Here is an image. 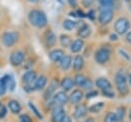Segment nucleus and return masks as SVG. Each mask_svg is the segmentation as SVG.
<instances>
[{
	"instance_id": "nucleus-37",
	"label": "nucleus",
	"mask_w": 131,
	"mask_h": 122,
	"mask_svg": "<svg viewBox=\"0 0 131 122\" xmlns=\"http://www.w3.org/2000/svg\"><path fill=\"white\" fill-rule=\"evenodd\" d=\"M93 2H94V0H82V4L85 7H90L93 4Z\"/></svg>"
},
{
	"instance_id": "nucleus-40",
	"label": "nucleus",
	"mask_w": 131,
	"mask_h": 122,
	"mask_svg": "<svg viewBox=\"0 0 131 122\" xmlns=\"http://www.w3.org/2000/svg\"><path fill=\"white\" fill-rule=\"evenodd\" d=\"M119 39V37H118V34L117 33H113V34H111L110 35V40H112V41H117Z\"/></svg>"
},
{
	"instance_id": "nucleus-1",
	"label": "nucleus",
	"mask_w": 131,
	"mask_h": 122,
	"mask_svg": "<svg viewBox=\"0 0 131 122\" xmlns=\"http://www.w3.org/2000/svg\"><path fill=\"white\" fill-rule=\"evenodd\" d=\"M114 82L116 86V90L119 93V95L125 96L129 93V85L127 82V75L124 71H117L114 76Z\"/></svg>"
},
{
	"instance_id": "nucleus-46",
	"label": "nucleus",
	"mask_w": 131,
	"mask_h": 122,
	"mask_svg": "<svg viewBox=\"0 0 131 122\" xmlns=\"http://www.w3.org/2000/svg\"><path fill=\"white\" fill-rule=\"evenodd\" d=\"M128 119H129V122H131V108L128 111Z\"/></svg>"
},
{
	"instance_id": "nucleus-42",
	"label": "nucleus",
	"mask_w": 131,
	"mask_h": 122,
	"mask_svg": "<svg viewBox=\"0 0 131 122\" xmlns=\"http://www.w3.org/2000/svg\"><path fill=\"white\" fill-rule=\"evenodd\" d=\"M126 41L131 44V32L127 33V35H126Z\"/></svg>"
},
{
	"instance_id": "nucleus-9",
	"label": "nucleus",
	"mask_w": 131,
	"mask_h": 122,
	"mask_svg": "<svg viewBox=\"0 0 131 122\" xmlns=\"http://www.w3.org/2000/svg\"><path fill=\"white\" fill-rule=\"evenodd\" d=\"M67 115L63 107H54L51 111V120L52 122H59Z\"/></svg>"
},
{
	"instance_id": "nucleus-16",
	"label": "nucleus",
	"mask_w": 131,
	"mask_h": 122,
	"mask_svg": "<svg viewBox=\"0 0 131 122\" xmlns=\"http://www.w3.org/2000/svg\"><path fill=\"white\" fill-rule=\"evenodd\" d=\"M72 63H73V58L69 54H64L62 56V58L58 62L59 67H60V69L62 71H68L71 68V66H72Z\"/></svg>"
},
{
	"instance_id": "nucleus-22",
	"label": "nucleus",
	"mask_w": 131,
	"mask_h": 122,
	"mask_svg": "<svg viewBox=\"0 0 131 122\" xmlns=\"http://www.w3.org/2000/svg\"><path fill=\"white\" fill-rule=\"evenodd\" d=\"M45 42H46V45L47 47H53L55 45V42H56V36L53 32H48L46 34V37H45Z\"/></svg>"
},
{
	"instance_id": "nucleus-43",
	"label": "nucleus",
	"mask_w": 131,
	"mask_h": 122,
	"mask_svg": "<svg viewBox=\"0 0 131 122\" xmlns=\"http://www.w3.org/2000/svg\"><path fill=\"white\" fill-rule=\"evenodd\" d=\"M127 82H128V85L131 86V72L128 73V75H127Z\"/></svg>"
},
{
	"instance_id": "nucleus-19",
	"label": "nucleus",
	"mask_w": 131,
	"mask_h": 122,
	"mask_svg": "<svg viewBox=\"0 0 131 122\" xmlns=\"http://www.w3.org/2000/svg\"><path fill=\"white\" fill-rule=\"evenodd\" d=\"M63 55H64V51L62 49H53L49 52V58L53 63H58Z\"/></svg>"
},
{
	"instance_id": "nucleus-20",
	"label": "nucleus",
	"mask_w": 131,
	"mask_h": 122,
	"mask_svg": "<svg viewBox=\"0 0 131 122\" xmlns=\"http://www.w3.org/2000/svg\"><path fill=\"white\" fill-rule=\"evenodd\" d=\"M74 86H75V82H74L73 78H71V77H64V78H62V80L60 82V87L63 89V91L72 90Z\"/></svg>"
},
{
	"instance_id": "nucleus-25",
	"label": "nucleus",
	"mask_w": 131,
	"mask_h": 122,
	"mask_svg": "<svg viewBox=\"0 0 131 122\" xmlns=\"http://www.w3.org/2000/svg\"><path fill=\"white\" fill-rule=\"evenodd\" d=\"M8 108H9V110H10L12 113H14V114H18V113L20 112V110H21V107H20V105L18 104V101L14 100V99H11V100L8 103Z\"/></svg>"
},
{
	"instance_id": "nucleus-10",
	"label": "nucleus",
	"mask_w": 131,
	"mask_h": 122,
	"mask_svg": "<svg viewBox=\"0 0 131 122\" xmlns=\"http://www.w3.org/2000/svg\"><path fill=\"white\" fill-rule=\"evenodd\" d=\"M9 59H10V63H11L12 66H15V67L19 66L25 60V53L23 51H20V50H16V51L11 53Z\"/></svg>"
},
{
	"instance_id": "nucleus-35",
	"label": "nucleus",
	"mask_w": 131,
	"mask_h": 122,
	"mask_svg": "<svg viewBox=\"0 0 131 122\" xmlns=\"http://www.w3.org/2000/svg\"><path fill=\"white\" fill-rule=\"evenodd\" d=\"M19 120H20V122H33L32 121V118L29 115H27V114L20 115L19 116Z\"/></svg>"
},
{
	"instance_id": "nucleus-47",
	"label": "nucleus",
	"mask_w": 131,
	"mask_h": 122,
	"mask_svg": "<svg viewBox=\"0 0 131 122\" xmlns=\"http://www.w3.org/2000/svg\"><path fill=\"white\" fill-rule=\"evenodd\" d=\"M28 2H30V3H37L39 0H27Z\"/></svg>"
},
{
	"instance_id": "nucleus-17",
	"label": "nucleus",
	"mask_w": 131,
	"mask_h": 122,
	"mask_svg": "<svg viewBox=\"0 0 131 122\" xmlns=\"http://www.w3.org/2000/svg\"><path fill=\"white\" fill-rule=\"evenodd\" d=\"M69 47H70V50L73 53H78L84 47V40L81 39V38L80 39H76L75 41H72V43H71V45Z\"/></svg>"
},
{
	"instance_id": "nucleus-8",
	"label": "nucleus",
	"mask_w": 131,
	"mask_h": 122,
	"mask_svg": "<svg viewBox=\"0 0 131 122\" xmlns=\"http://www.w3.org/2000/svg\"><path fill=\"white\" fill-rule=\"evenodd\" d=\"M87 113H88V107L85 104H77L74 110L73 117L76 120H81L87 115Z\"/></svg>"
},
{
	"instance_id": "nucleus-30",
	"label": "nucleus",
	"mask_w": 131,
	"mask_h": 122,
	"mask_svg": "<svg viewBox=\"0 0 131 122\" xmlns=\"http://www.w3.org/2000/svg\"><path fill=\"white\" fill-rule=\"evenodd\" d=\"M59 40H60V44L63 47H69L71 45V43H72V39L68 35H61L60 38H59Z\"/></svg>"
},
{
	"instance_id": "nucleus-2",
	"label": "nucleus",
	"mask_w": 131,
	"mask_h": 122,
	"mask_svg": "<svg viewBox=\"0 0 131 122\" xmlns=\"http://www.w3.org/2000/svg\"><path fill=\"white\" fill-rule=\"evenodd\" d=\"M29 22L32 26L42 29L47 25V17L46 14L44 13V11L40 10V9H33L29 12L28 15Z\"/></svg>"
},
{
	"instance_id": "nucleus-32",
	"label": "nucleus",
	"mask_w": 131,
	"mask_h": 122,
	"mask_svg": "<svg viewBox=\"0 0 131 122\" xmlns=\"http://www.w3.org/2000/svg\"><path fill=\"white\" fill-rule=\"evenodd\" d=\"M101 93L105 96V97H108V98H114L116 96V92L113 88H110V89H105V90H101Z\"/></svg>"
},
{
	"instance_id": "nucleus-39",
	"label": "nucleus",
	"mask_w": 131,
	"mask_h": 122,
	"mask_svg": "<svg viewBox=\"0 0 131 122\" xmlns=\"http://www.w3.org/2000/svg\"><path fill=\"white\" fill-rule=\"evenodd\" d=\"M6 112H7V109L5 107H1V110H0V118H4V116L6 115Z\"/></svg>"
},
{
	"instance_id": "nucleus-23",
	"label": "nucleus",
	"mask_w": 131,
	"mask_h": 122,
	"mask_svg": "<svg viewBox=\"0 0 131 122\" xmlns=\"http://www.w3.org/2000/svg\"><path fill=\"white\" fill-rule=\"evenodd\" d=\"M104 103L103 101H99V103H95L93 105H91L90 107H88V112L89 113H93V114H96V113H99L103 108H104Z\"/></svg>"
},
{
	"instance_id": "nucleus-6",
	"label": "nucleus",
	"mask_w": 131,
	"mask_h": 122,
	"mask_svg": "<svg viewBox=\"0 0 131 122\" xmlns=\"http://www.w3.org/2000/svg\"><path fill=\"white\" fill-rule=\"evenodd\" d=\"M2 43L6 47H11L18 40V34L16 32H5L2 37Z\"/></svg>"
},
{
	"instance_id": "nucleus-15",
	"label": "nucleus",
	"mask_w": 131,
	"mask_h": 122,
	"mask_svg": "<svg viewBox=\"0 0 131 122\" xmlns=\"http://www.w3.org/2000/svg\"><path fill=\"white\" fill-rule=\"evenodd\" d=\"M92 33V29L89 25L87 24H83L79 29H78V36L81 38V39H86L88 38Z\"/></svg>"
},
{
	"instance_id": "nucleus-18",
	"label": "nucleus",
	"mask_w": 131,
	"mask_h": 122,
	"mask_svg": "<svg viewBox=\"0 0 131 122\" xmlns=\"http://www.w3.org/2000/svg\"><path fill=\"white\" fill-rule=\"evenodd\" d=\"M47 84V77L45 75H41L36 78L34 82V90H42Z\"/></svg>"
},
{
	"instance_id": "nucleus-12",
	"label": "nucleus",
	"mask_w": 131,
	"mask_h": 122,
	"mask_svg": "<svg viewBox=\"0 0 131 122\" xmlns=\"http://www.w3.org/2000/svg\"><path fill=\"white\" fill-rule=\"evenodd\" d=\"M83 97H84V92L81 89H75L69 95V101L71 104L77 105V104H79L83 99Z\"/></svg>"
},
{
	"instance_id": "nucleus-33",
	"label": "nucleus",
	"mask_w": 131,
	"mask_h": 122,
	"mask_svg": "<svg viewBox=\"0 0 131 122\" xmlns=\"http://www.w3.org/2000/svg\"><path fill=\"white\" fill-rule=\"evenodd\" d=\"M92 87H93V82H92L91 79H89V78H87L86 81L84 82V84L81 86V88H82V89H85V90H91Z\"/></svg>"
},
{
	"instance_id": "nucleus-29",
	"label": "nucleus",
	"mask_w": 131,
	"mask_h": 122,
	"mask_svg": "<svg viewBox=\"0 0 131 122\" xmlns=\"http://www.w3.org/2000/svg\"><path fill=\"white\" fill-rule=\"evenodd\" d=\"M101 8L113 9L114 8V0H98Z\"/></svg>"
},
{
	"instance_id": "nucleus-13",
	"label": "nucleus",
	"mask_w": 131,
	"mask_h": 122,
	"mask_svg": "<svg viewBox=\"0 0 131 122\" xmlns=\"http://www.w3.org/2000/svg\"><path fill=\"white\" fill-rule=\"evenodd\" d=\"M84 65H85L84 57L81 54H77L73 59V69H74V71L77 72V73L81 72L84 68Z\"/></svg>"
},
{
	"instance_id": "nucleus-48",
	"label": "nucleus",
	"mask_w": 131,
	"mask_h": 122,
	"mask_svg": "<svg viewBox=\"0 0 131 122\" xmlns=\"http://www.w3.org/2000/svg\"><path fill=\"white\" fill-rule=\"evenodd\" d=\"M0 106H1V103H0Z\"/></svg>"
},
{
	"instance_id": "nucleus-31",
	"label": "nucleus",
	"mask_w": 131,
	"mask_h": 122,
	"mask_svg": "<svg viewBox=\"0 0 131 122\" xmlns=\"http://www.w3.org/2000/svg\"><path fill=\"white\" fill-rule=\"evenodd\" d=\"M29 107H30V109L32 110V112L37 116V118H39L40 120H43V116H42V114L39 112V110L36 108V106H35L32 101H30V103H29Z\"/></svg>"
},
{
	"instance_id": "nucleus-38",
	"label": "nucleus",
	"mask_w": 131,
	"mask_h": 122,
	"mask_svg": "<svg viewBox=\"0 0 131 122\" xmlns=\"http://www.w3.org/2000/svg\"><path fill=\"white\" fill-rule=\"evenodd\" d=\"M119 51H120L121 55H123V56H124V57H125L127 60H131V56H130V55H129V54H128V53H127L125 50H123V49H120Z\"/></svg>"
},
{
	"instance_id": "nucleus-41",
	"label": "nucleus",
	"mask_w": 131,
	"mask_h": 122,
	"mask_svg": "<svg viewBox=\"0 0 131 122\" xmlns=\"http://www.w3.org/2000/svg\"><path fill=\"white\" fill-rule=\"evenodd\" d=\"M59 122H72V120H71V117L70 116H68V115H66Z\"/></svg>"
},
{
	"instance_id": "nucleus-14",
	"label": "nucleus",
	"mask_w": 131,
	"mask_h": 122,
	"mask_svg": "<svg viewBox=\"0 0 131 122\" xmlns=\"http://www.w3.org/2000/svg\"><path fill=\"white\" fill-rule=\"evenodd\" d=\"M36 78H37V73H36L35 71H33V70H30V71L26 72V73L23 75L21 81H23V83H25L26 85H31L33 82H35Z\"/></svg>"
},
{
	"instance_id": "nucleus-7",
	"label": "nucleus",
	"mask_w": 131,
	"mask_h": 122,
	"mask_svg": "<svg viewBox=\"0 0 131 122\" xmlns=\"http://www.w3.org/2000/svg\"><path fill=\"white\" fill-rule=\"evenodd\" d=\"M114 17V11L113 9H106V8H101V11L98 14V22L100 25H107L112 22Z\"/></svg>"
},
{
	"instance_id": "nucleus-3",
	"label": "nucleus",
	"mask_w": 131,
	"mask_h": 122,
	"mask_svg": "<svg viewBox=\"0 0 131 122\" xmlns=\"http://www.w3.org/2000/svg\"><path fill=\"white\" fill-rule=\"evenodd\" d=\"M111 58V50L107 47H100L94 53V60L98 65H105Z\"/></svg>"
},
{
	"instance_id": "nucleus-27",
	"label": "nucleus",
	"mask_w": 131,
	"mask_h": 122,
	"mask_svg": "<svg viewBox=\"0 0 131 122\" xmlns=\"http://www.w3.org/2000/svg\"><path fill=\"white\" fill-rule=\"evenodd\" d=\"M62 27L67 31H72L77 27V22L72 21V19H64L62 22Z\"/></svg>"
},
{
	"instance_id": "nucleus-4",
	"label": "nucleus",
	"mask_w": 131,
	"mask_h": 122,
	"mask_svg": "<svg viewBox=\"0 0 131 122\" xmlns=\"http://www.w3.org/2000/svg\"><path fill=\"white\" fill-rule=\"evenodd\" d=\"M114 28H115V32L118 35H124L128 32V30L130 28V22L127 17H124V16L120 17L116 21Z\"/></svg>"
},
{
	"instance_id": "nucleus-44",
	"label": "nucleus",
	"mask_w": 131,
	"mask_h": 122,
	"mask_svg": "<svg viewBox=\"0 0 131 122\" xmlns=\"http://www.w3.org/2000/svg\"><path fill=\"white\" fill-rule=\"evenodd\" d=\"M84 122H94V118H92V117H88V118H86V119L84 120Z\"/></svg>"
},
{
	"instance_id": "nucleus-45",
	"label": "nucleus",
	"mask_w": 131,
	"mask_h": 122,
	"mask_svg": "<svg viewBox=\"0 0 131 122\" xmlns=\"http://www.w3.org/2000/svg\"><path fill=\"white\" fill-rule=\"evenodd\" d=\"M69 2L72 4V6H76V4H77L76 0H69Z\"/></svg>"
},
{
	"instance_id": "nucleus-28",
	"label": "nucleus",
	"mask_w": 131,
	"mask_h": 122,
	"mask_svg": "<svg viewBox=\"0 0 131 122\" xmlns=\"http://www.w3.org/2000/svg\"><path fill=\"white\" fill-rule=\"evenodd\" d=\"M103 122H119L115 112H107L103 118Z\"/></svg>"
},
{
	"instance_id": "nucleus-34",
	"label": "nucleus",
	"mask_w": 131,
	"mask_h": 122,
	"mask_svg": "<svg viewBox=\"0 0 131 122\" xmlns=\"http://www.w3.org/2000/svg\"><path fill=\"white\" fill-rule=\"evenodd\" d=\"M99 94V92H98V90H94V89H91V90H89L88 92H87V94H86V98H93V97H95V96H97Z\"/></svg>"
},
{
	"instance_id": "nucleus-26",
	"label": "nucleus",
	"mask_w": 131,
	"mask_h": 122,
	"mask_svg": "<svg viewBox=\"0 0 131 122\" xmlns=\"http://www.w3.org/2000/svg\"><path fill=\"white\" fill-rule=\"evenodd\" d=\"M86 79H87V77H86L85 75H83V74H81V73H77V74L75 75V77H74L73 80H74V82H75V85L81 87V86L84 84V82L86 81Z\"/></svg>"
},
{
	"instance_id": "nucleus-11",
	"label": "nucleus",
	"mask_w": 131,
	"mask_h": 122,
	"mask_svg": "<svg viewBox=\"0 0 131 122\" xmlns=\"http://www.w3.org/2000/svg\"><path fill=\"white\" fill-rule=\"evenodd\" d=\"M95 86L101 91V90H105V89H110L113 88L112 82L106 78V77H99L95 80Z\"/></svg>"
},
{
	"instance_id": "nucleus-5",
	"label": "nucleus",
	"mask_w": 131,
	"mask_h": 122,
	"mask_svg": "<svg viewBox=\"0 0 131 122\" xmlns=\"http://www.w3.org/2000/svg\"><path fill=\"white\" fill-rule=\"evenodd\" d=\"M69 101V95L66 93V91H58L53 94L52 100H51V108L54 107H63Z\"/></svg>"
},
{
	"instance_id": "nucleus-24",
	"label": "nucleus",
	"mask_w": 131,
	"mask_h": 122,
	"mask_svg": "<svg viewBox=\"0 0 131 122\" xmlns=\"http://www.w3.org/2000/svg\"><path fill=\"white\" fill-rule=\"evenodd\" d=\"M115 113H116V116L118 118V121L119 122H122L124 120V118H125L126 113H127V109H126L125 106H119L117 108V110H116Z\"/></svg>"
},
{
	"instance_id": "nucleus-21",
	"label": "nucleus",
	"mask_w": 131,
	"mask_h": 122,
	"mask_svg": "<svg viewBox=\"0 0 131 122\" xmlns=\"http://www.w3.org/2000/svg\"><path fill=\"white\" fill-rule=\"evenodd\" d=\"M10 77L9 75H4L2 78H0V95H3L8 87V83H9V80H10Z\"/></svg>"
},
{
	"instance_id": "nucleus-36",
	"label": "nucleus",
	"mask_w": 131,
	"mask_h": 122,
	"mask_svg": "<svg viewBox=\"0 0 131 122\" xmlns=\"http://www.w3.org/2000/svg\"><path fill=\"white\" fill-rule=\"evenodd\" d=\"M8 87H9V90H10V91H13V90H14V87H15V81L13 80L12 77H10V80H9V83H8Z\"/></svg>"
}]
</instances>
